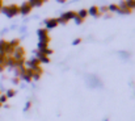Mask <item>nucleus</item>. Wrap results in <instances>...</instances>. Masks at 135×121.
Returning a JSON list of instances; mask_svg holds the SVG:
<instances>
[{
    "mask_svg": "<svg viewBox=\"0 0 135 121\" xmlns=\"http://www.w3.org/2000/svg\"><path fill=\"white\" fill-rule=\"evenodd\" d=\"M0 12H3L7 17H13V16H16L17 13H20V7L12 4V5H8V7H3Z\"/></svg>",
    "mask_w": 135,
    "mask_h": 121,
    "instance_id": "nucleus-1",
    "label": "nucleus"
},
{
    "mask_svg": "<svg viewBox=\"0 0 135 121\" xmlns=\"http://www.w3.org/2000/svg\"><path fill=\"white\" fill-rule=\"evenodd\" d=\"M76 16H78V13H76V12H74V11H70V12H66V13H64V15H63L60 19H56V20H58V24H59V23H62V24H66L68 20H72V19H75Z\"/></svg>",
    "mask_w": 135,
    "mask_h": 121,
    "instance_id": "nucleus-2",
    "label": "nucleus"
},
{
    "mask_svg": "<svg viewBox=\"0 0 135 121\" xmlns=\"http://www.w3.org/2000/svg\"><path fill=\"white\" fill-rule=\"evenodd\" d=\"M20 78L24 79L26 82H30L33 79V71L30 69H26V67H22L21 69V74H20Z\"/></svg>",
    "mask_w": 135,
    "mask_h": 121,
    "instance_id": "nucleus-3",
    "label": "nucleus"
},
{
    "mask_svg": "<svg viewBox=\"0 0 135 121\" xmlns=\"http://www.w3.org/2000/svg\"><path fill=\"white\" fill-rule=\"evenodd\" d=\"M24 55H25V50L22 49V47H16L15 50H13V53H12V58H15L16 61H20V59H24Z\"/></svg>",
    "mask_w": 135,
    "mask_h": 121,
    "instance_id": "nucleus-4",
    "label": "nucleus"
},
{
    "mask_svg": "<svg viewBox=\"0 0 135 121\" xmlns=\"http://www.w3.org/2000/svg\"><path fill=\"white\" fill-rule=\"evenodd\" d=\"M38 37H40L41 42L49 43V41H50V37L47 34V29H38Z\"/></svg>",
    "mask_w": 135,
    "mask_h": 121,
    "instance_id": "nucleus-5",
    "label": "nucleus"
},
{
    "mask_svg": "<svg viewBox=\"0 0 135 121\" xmlns=\"http://www.w3.org/2000/svg\"><path fill=\"white\" fill-rule=\"evenodd\" d=\"M30 11H32V5H30L29 3H24V4L20 7V13H22V15H28Z\"/></svg>",
    "mask_w": 135,
    "mask_h": 121,
    "instance_id": "nucleus-6",
    "label": "nucleus"
},
{
    "mask_svg": "<svg viewBox=\"0 0 135 121\" xmlns=\"http://www.w3.org/2000/svg\"><path fill=\"white\" fill-rule=\"evenodd\" d=\"M56 25H58V20L56 19H49V20H46V28L47 29H52Z\"/></svg>",
    "mask_w": 135,
    "mask_h": 121,
    "instance_id": "nucleus-7",
    "label": "nucleus"
},
{
    "mask_svg": "<svg viewBox=\"0 0 135 121\" xmlns=\"http://www.w3.org/2000/svg\"><path fill=\"white\" fill-rule=\"evenodd\" d=\"M37 59H38L40 62H44V63H49V62H50L49 57L44 55V54H42L41 51H38V53H37Z\"/></svg>",
    "mask_w": 135,
    "mask_h": 121,
    "instance_id": "nucleus-8",
    "label": "nucleus"
},
{
    "mask_svg": "<svg viewBox=\"0 0 135 121\" xmlns=\"http://www.w3.org/2000/svg\"><path fill=\"white\" fill-rule=\"evenodd\" d=\"M87 12H88V15H90V16H98L100 15V9L97 7H92L89 11H87Z\"/></svg>",
    "mask_w": 135,
    "mask_h": 121,
    "instance_id": "nucleus-9",
    "label": "nucleus"
},
{
    "mask_svg": "<svg viewBox=\"0 0 135 121\" xmlns=\"http://www.w3.org/2000/svg\"><path fill=\"white\" fill-rule=\"evenodd\" d=\"M42 3H44L42 0H29V4H30L32 7H40Z\"/></svg>",
    "mask_w": 135,
    "mask_h": 121,
    "instance_id": "nucleus-10",
    "label": "nucleus"
},
{
    "mask_svg": "<svg viewBox=\"0 0 135 121\" xmlns=\"http://www.w3.org/2000/svg\"><path fill=\"white\" fill-rule=\"evenodd\" d=\"M125 3H126V7H127L129 9H133V8H135V0H126Z\"/></svg>",
    "mask_w": 135,
    "mask_h": 121,
    "instance_id": "nucleus-11",
    "label": "nucleus"
},
{
    "mask_svg": "<svg viewBox=\"0 0 135 121\" xmlns=\"http://www.w3.org/2000/svg\"><path fill=\"white\" fill-rule=\"evenodd\" d=\"M87 15H88V12H87L85 9H81V11H80V12L78 13V16H79L80 19H83V20H84V19L87 17Z\"/></svg>",
    "mask_w": 135,
    "mask_h": 121,
    "instance_id": "nucleus-12",
    "label": "nucleus"
},
{
    "mask_svg": "<svg viewBox=\"0 0 135 121\" xmlns=\"http://www.w3.org/2000/svg\"><path fill=\"white\" fill-rule=\"evenodd\" d=\"M9 46H11V47H12L13 50H15L16 47H18V40H13V41H11V42H9Z\"/></svg>",
    "mask_w": 135,
    "mask_h": 121,
    "instance_id": "nucleus-13",
    "label": "nucleus"
},
{
    "mask_svg": "<svg viewBox=\"0 0 135 121\" xmlns=\"http://www.w3.org/2000/svg\"><path fill=\"white\" fill-rule=\"evenodd\" d=\"M118 12H121V13H130L131 9H129L127 7H122V8H118Z\"/></svg>",
    "mask_w": 135,
    "mask_h": 121,
    "instance_id": "nucleus-14",
    "label": "nucleus"
},
{
    "mask_svg": "<svg viewBox=\"0 0 135 121\" xmlns=\"http://www.w3.org/2000/svg\"><path fill=\"white\" fill-rule=\"evenodd\" d=\"M38 47H40V50H44L46 47H49V43H46V42H40V43H38Z\"/></svg>",
    "mask_w": 135,
    "mask_h": 121,
    "instance_id": "nucleus-15",
    "label": "nucleus"
},
{
    "mask_svg": "<svg viewBox=\"0 0 135 121\" xmlns=\"http://www.w3.org/2000/svg\"><path fill=\"white\" fill-rule=\"evenodd\" d=\"M5 96H7V97H12V96H15V89H8L7 93H5Z\"/></svg>",
    "mask_w": 135,
    "mask_h": 121,
    "instance_id": "nucleus-16",
    "label": "nucleus"
},
{
    "mask_svg": "<svg viewBox=\"0 0 135 121\" xmlns=\"http://www.w3.org/2000/svg\"><path fill=\"white\" fill-rule=\"evenodd\" d=\"M108 9H109V11H118V5H115V4H112L110 7H108Z\"/></svg>",
    "mask_w": 135,
    "mask_h": 121,
    "instance_id": "nucleus-17",
    "label": "nucleus"
},
{
    "mask_svg": "<svg viewBox=\"0 0 135 121\" xmlns=\"http://www.w3.org/2000/svg\"><path fill=\"white\" fill-rule=\"evenodd\" d=\"M7 99H8V97H7L5 95H0V104L5 103V101H7Z\"/></svg>",
    "mask_w": 135,
    "mask_h": 121,
    "instance_id": "nucleus-18",
    "label": "nucleus"
},
{
    "mask_svg": "<svg viewBox=\"0 0 135 121\" xmlns=\"http://www.w3.org/2000/svg\"><path fill=\"white\" fill-rule=\"evenodd\" d=\"M75 20H76V23H78V24H81V23L84 21V20H83V19H80L79 16H76V17H75Z\"/></svg>",
    "mask_w": 135,
    "mask_h": 121,
    "instance_id": "nucleus-19",
    "label": "nucleus"
},
{
    "mask_svg": "<svg viewBox=\"0 0 135 121\" xmlns=\"http://www.w3.org/2000/svg\"><path fill=\"white\" fill-rule=\"evenodd\" d=\"M80 41H81V40H80V38H76V40L74 41V45H78V43H79Z\"/></svg>",
    "mask_w": 135,
    "mask_h": 121,
    "instance_id": "nucleus-20",
    "label": "nucleus"
},
{
    "mask_svg": "<svg viewBox=\"0 0 135 121\" xmlns=\"http://www.w3.org/2000/svg\"><path fill=\"white\" fill-rule=\"evenodd\" d=\"M106 11H108V7H102L101 8V12H106Z\"/></svg>",
    "mask_w": 135,
    "mask_h": 121,
    "instance_id": "nucleus-21",
    "label": "nucleus"
},
{
    "mask_svg": "<svg viewBox=\"0 0 135 121\" xmlns=\"http://www.w3.org/2000/svg\"><path fill=\"white\" fill-rule=\"evenodd\" d=\"M1 8H3V0H0V11H1Z\"/></svg>",
    "mask_w": 135,
    "mask_h": 121,
    "instance_id": "nucleus-22",
    "label": "nucleus"
},
{
    "mask_svg": "<svg viewBox=\"0 0 135 121\" xmlns=\"http://www.w3.org/2000/svg\"><path fill=\"white\" fill-rule=\"evenodd\" d=\"M3 70H4V66H1V65H0V73H1Z\"/></svg>",
    "mask_w": 135,
    "mask_h": 121,
    "instance_id": "nucleus-23",
    "label": "nucleus"
},
{
    "mask_svg": "<svg viewBox=\"0 0 135 121\" xmlns=\"http://www.w3.org/2000/svg\"><path fill=\"white\" fill-rule=\"evenodd\" d=\"M58 1H60V3H63V1H66V0H58Z\"/></svg>",
    "mask_w": 135,
    "mask_h": 121,
    "instance_id": "nucleus-24",
    "label": "nucleus"
},
{
    "mask_svg": "<svg viewBox=\"0 0 135 121\" xmlns=\"http://www.w3.org/2000/svg\"><path fill=\"white\" fill-rule=\"evenodd\" d=\"M105 121H108V120H105Z\"/></svg>",
    "mask_w": 135,
    "mask_h": 121,
    "instance_id": "nucleus-25",
    "label": "nucleus"
},
{
    "mask_svg": "<svg viewBox=\"0 0 135 121\" xmlns=\"http://www.w3.org/2000/svg\"><path fill=\"white\" fill-rule=\"evenodd\" d=\"M0 95H1V93H0Z\"/></svg>",
    "mask_w": 135,
    "mask_h": 121,
    "instance_id": "nucleus-26",
    "label": "nucleus"
}]
</instances>
